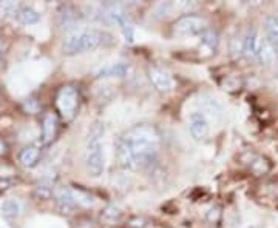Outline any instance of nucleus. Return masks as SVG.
<instances>
[{
    "label": "nucleus",
    "instance_id": "bb28decb",
    "mask_svg": "<svg viewBox=\"0 0 278 228\" xmlns=\"http://www.w3.org/2000/svg\"><path fill=\"white\" fill-rule=\"evenodd\" d=\"M23 109H25L26 112H29V114H34V112H37V111L41 109V105H39V102H37L36 99H28V100L23 103Z\"/></svg>",
    "mask_w": 278,
    "mask_h": 228
},
{
    "label": "nucleus",
    "instance_id": "f257e3e1",
    "mask_svg": "<svg viewBox=\"0 0 278 228\" xmlns=\"http://www.w3.org/2000/svg\"><path fill=\"white\" fill-rule=\"evenodd\" d=\"M161 147V134L151 124H138L117 140V162L124 169H141L154 162Z\"/></svg>",
    "mask_w": 278,
    "mask_h": 228
},
{
    "label": "nucleus",
    "instance_id": "412c9836",
    "mask_svg": "<svg viewBox=\"0 0 278 228\" xmlns=\"http://www.w3.org/2000/svg\"><path fill=\"white\" fill-rule=\"evenodd\" d=\"M122 219V211L114 207V205H108L102 213H101V220L105 223H117Z\"/></svg>",
    "mask_w": 278,
    "mask_h": 228
},
{
    "label": "nucleus",
    "instance_id": "5701e85b",
    "mask_svg": "<svg viewBox=\"0 0 278 228\" xmlns=\"http://www.w3.org/2000/svg\"><path fill=\"white\" fill-rule=\"evenodd\" d=\"M251 169L255 175H264L269 171V162L263 157H255V160L251 162Z\"/></svg>",
    "mask_w": 278,
    "mask_h": 228
},
{
    "label": "nucleus",
    "instance_id": "6e6552de",
    "mask_svg": "<svg viewBox=\"0 0 278 228\" xmlns=\"http://www.w3.org/2000/svg\"><path fill=\"white\" fill-rule=\"evenodd\" d=\"M54 201H56L59 211L64 214H71L79 207L76 191L71 188H60V190L54 191Z\"/></svg>",
    "mask_w": 278,
    "mask_h": 228
},
{
    "label": "nucleus",
    "instance_id": "f3484780",
    "mask_svg": "<svg viewBox=\"0 0 278 228\" xmlns=\"http://www.w3.org/2000/svg\"><path fill=\"white\" fill-rule=\"evenodd\" d=\"M16 19L19 23L22 25H34L41 20V14L33 8V7H20L17 14H16Z\"/></svg>",
    "mask_w": 278,
    "mask_h": 228
},
{
    "label": "nucleus",
    "instance_id": "b1692460",
    "mask_svg": "<svg viewBox=\"0 0 278 228\" xmlns=\"http://www.w3.org/2000/svg\"><path fill=\"white\" fill-rule=\"evenodd\" d=\"M76 191V197H77V204L84 205V207H93L95 205V197L91 194L82 191V190H74Z\"/></svg>",
    "mask_w": 278,
    "mask_h": 228
},
{
    "label": "nucleus",
    "instance_id": "a211bd4d",
    "mask_svg": "<svg viewBox=\"0 0 278 228\" xmlns=\"http://www.w3.org/2000/svg\"><path fill=\"white\" fill-rule=\"evenodd\" d=\"M264 30H266V40L270 42L275 48H278V16L272 14L264 22Z\"/></svg>",
    "mask_w": 278,
    "mask_h": 228
},
{
    "label": "nucleus",
    "instance_id": "0eeeda50",
    "mask_svg": "<svg viewBox=\"0 0 278 228\" xmlns=\"http://www.w3.org/2000/svg\"><path fill=\"white\" fill-rule=\"evenodd\" d=\"M189 133L198 142L204 140L209 136L210 122L201 111H193L189 116Z\"/></svg>",
    "mask_w": 278,
    "mask_h": 228
},
{
    "label": "nucleus",
    "instance_id": "9d476101",
    "mask_svg": "<svg viewBox=\"0 0 278 228\" xmlns=\"http://www.w3.org/2000/svg\"><path fill=\"white\" fill-rule=\"evenodd\" d=\"M57 128H59V122L56 114L53 112H47L44 119H42V145L48 147L50 144H53V140L57 136Z\"/></svg>",
    "mask_w": 278,
    "mask_h": 228
},
{
    "label": "nucleus",
    "instance_id": "aec40b11",
    "mask_svg": "<svg viewBox=\"0 0 278 228\" xmlns=\"http://www.w3.org/2000/svg\"><path fill=\"white\" fill-rule=\"evenodd\" d=\"M79 19V14L71 7H64L59 14V23L62 28H71Z\"/></svg>",
    "mask_w": 278,
    "mask_h": 228
},
{
    "label": "nucleus",
    "instance_id": "423d86ee",
    "mask_svg": "<svg viewBox=\"0 0 278 228\" xmlns=\"http://www.w3.org/2000/svg\"><path fill=\"white\" fill-rule=\"evenodd\" d=\"M148 79L153 87L161 93H170L175 88V80H173L172 74L164 68H160V67L150 68Z\"/></svg>",
    "mask_w": 278,
    "mask_h": 228
},
{
    "label": "nucleus",
    "instance_id": "a878e982",
    "mask_svg": "<svg viewBox=\"0 0 278 228\" xmlns=\"http://www.w3.org/2000/svg\"><path fill=\"white\" fill-rule=\"evenodd\" d=\"M221 208L218 207V205H215V207H212L209 211H207V214H206V219L210 222V223H218L220 222V219H221Z\"/></svg>",
    "mask_w": 278,
    "mask_h": 228
},
{
    "label": "nucleus",
    "instance_id": "f03ea898",
    "mask_svg": "<svg viewBox=\"0 0 278 228\" xmlns=\"http://www.w3.org/2000/svg\"><path fill=\"white\" fill-rule=\"evenodd\" d=\"M104 127L101 124H95L87 137V147H85V163L90 176L99 178L105 169V153H104Z\"/></svg>",
    "mask_w": 278,
    "mask_h": 228
},
{
    "label": "nucleus",
    "instance_id": "1a4fd4ad",
    "mask_svg": "<svg viewBox=\"0 0 278 228\" xmlns=\"http://www.w3.org/2000/svg\"><path fill=\"white\" fill-rule=\"evenodd\" d=\"M260 48H261L260 33L255 30V28H251V30L247 31V34L243 37V55L247 61L255 62V61H258Z\"/></svg>",
    "mask_w": 278,
    "mask_h": 228
},
{
    "label": "nucleus",
    "instance_id": "dca6fc26",
    "mask_svg": "<svg viewBox=\"0 0 278 228\" xmlns=\"http://www.w3.org/2000/svg\"><path fill=\"white\" fill-rule=\"evenodd\" d=\"M22 213V202L17 199H7L0 204V214L7 219H14Z\"/></svg>",
    "mask_w": 278,
    "mask_h": 228
},
{
    "label": "nucleus",
    "instance_id": "39448f33",
    "mask_svg": "<svg viewBox=\"0 0 278 228\" xmlns=\"http://www.w3.org/2000/svg\"><path fill=\"white\" fill-rule=\"evenodd\" d=\"M206 20L201 19L200 16L187 14L179 17L173 23V33L178 37H192V36H200L206 30Z\"/></svg>",
    "mask_w": 278,
    "mask_h": 228
},
{
    "label": "nucleus",
    "instance_id": "393cba45",
    "mask_svg": "<svg viewBox=\"0 0 278 228\" xmlns=\"http://www.w3.org/2000/svg\"><path fill=\"white\" fill-rule=\"evenodd\" d=\"M121 33H122L124 39H126V42L132 43L133 39H135V28H133L132 22H129V23H126L124 26H121Z\"/></svg>",
    "mask_w": 278,
    "mask_h": 228
},
{
    "label": "nucleus",
    "instance_id": "cd10ccee",
    "mask_svg": "<svg viewBox=\"0 0 278 228\" xmlns=\"http://www.w3.org/2000/svg\"><path fill=\"white\" fill-rule=\"evenodd\" d=\"M0 54H2V42H0Z\"/></svg>",
    "mask_w": 278,
    "mask_h": 228
},
{
    "label": "nucleus",
    "instance_id": "2eb2a0df",
    "mask_svg": "<svg viewBox=\"0 0 278 228\" xmlns=\"http://www.w3.org/2000/svg\"><path fill=\"white\" fill-rule=\"evenodd\" d=\"M276 59H278L276 48L270 42H267L266 39H261V48H260V54H258V61L263 65H272Z\"/></svg>",
    "mask_w": 278,
    "mask_h": 228
},
{
    "label": "nucleus",
    "instance_id": "6ab92c4d",
    "mask_svg": "<svg viewBox=\"0 0 278 228\" xmlns=\"http://www.w3.org/2000/svg\"><path fill=\"white\" fill-rule=\"evenodd\" d=\"M200 40H201V43H203L207 49L215 51L216 46H218V43H220V36H218V33H216L215 30L206 28V30L200 34Z\"/></svg>",
    "mask_w": 278,
    "mask_h": 228
},
{
    "label": "nucleus",
    "instance_id": "4be33fe9",
    "mask_svg": "<svg viewBox=\"0 0 278 228\" xmlns=\"http://www.w3.org/2000/svg\"><path fill=\"white\" fill-rule=\"evenodd\" d=\"M19 8H20V7H17V5L13 4V2H4V4H0V19H8V17H11V16L16 17Z\"/></svg>",
    "mask_w": 278,
    "mask_h": 228
},
{
    "label": "nucleus",
    "instance_id": "4468645a",
    "mask_svg": "<svg viewBox=\"0 0 278 228\" xmlns=\"http://www.w3.org/2000/svg\"><path fill=\"white\" fill-rule=\"evenodd\" d=\"M56 190V179L54 178H44L37 182L36 188H34V196L41 201H47L54 194Z\"/></svg>",
    "mask_w": 278,
    "mask_h": 228
},
{
    "label": "nucleus",
    "instance_id": "c85d7f7f",
    "mask_svg": "<svg viewBox=\"0 0 278 228\" xmlns=\"http://www.w3.org/2000/svg\"><path fill=\"white\" fill-rule=\"evenodd\" d=\"M276 79H278V74H276Z\"/></svg>",
    "mask_w": 278,
    "mask_h": 228
},
{
    "label": "nucleus",
    "instance_id": "f8f14e48",
    "mask_svg": "<svg viewBox=\"0 0 278 228\" xmlns=\"http://www.w3.org/2000/svg\"><path fill=\"white\" fill-rule=\"evenodd\" d=\"M200 105H201V112L204 116L209 119H220L221 118V105L216 102L213 97H209V96H203L201 100H200Z\"/></svg>",
    "mask_w": 278,
    "mask_h": 228
},
{
    "label": "nucleus",
    "instance_id": "7ed1b4c3",
    "mask_svg": "<svg viewBox=\"0 0 278 228\" xmlns=\"http://www.w3.org/2000/svg\"><path fill=\"white\" fill-rule=\"evenodd\" d=\"M110 40V36L99 30H79L67 37L64 42V54L76 55L87 51H93Z\"/></svg>",
    "mask_w": 278,
    "mask_h": 228
},
{
    "label": "nucleus",
    "instance_id": "9b49d317",
    "mask_svg": "<svg viewBox=\"0 0 278 228\" xmlns=\"http://www.w3.org/2000/svg\"><path fill=\"white\" fill-rule=\"evenodd\" d=\"M129 71H130L129 65L122 64V62H119V64H110V65H105V67L99 68L96 71V77L98 79H110V77L119 79V77H126L129 74Z\"/></svg>",
    "mask_w": 278,
    "mask_h": 228
},
{
    "label": "nucleus",
    "instance_id": "ddd939ff",
    "mask_svg": "<svg viewBox=\"0 0 278 228\" xmlns=\"http://www.w3.org/2000/svg\"><path fill=\"white\" fill-rule=\"evenodd\" d=\"M39 159H41V148L36 147V145H28V147H25V148L20 151V154H19L20 163H22L23 166H26V168H33V166H36L37 162H39Z\"/></svg>",
    "mask_w": 278,
    "mask_h": 228
},
{
    "label": "nucleus",
    "instance_id": "20e7f679",
    "mask_svg": "<svg viewBox=\"0 0 278 228\" xmlns=\"http://www.w3.org/2000/svg\"><path fill=\"white\" fill-rule=\"evenodd\" d=\"M79 105V94L74 87H62L56 96V106L57 111L65 122L71 121L76 116Z\"/></svg>",
    "mask_w": 278,
    "mask_h": 228
}]
</instances>
